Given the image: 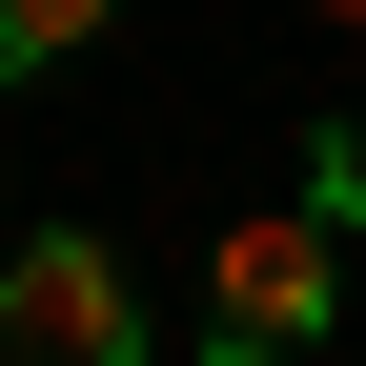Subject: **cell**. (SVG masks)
<instances>
[{
    "label": "cell",
    "instance_id": "1",
    "mask_svg": "<svg viewBox=\"0 0 366 366\" xmlns=\"http://www.w3.org/2000/svg\"><path fill=\"white\" fill-rule=\"evenodd\" d=\"M326 305H346V224H326V204L224 224V264H204V366H305Z\"/></svg>",
    "mask_w": 366,
    "mask_h": 366
},
{
    "label": "cell",
    "instance_id": "2",
    "mask_svg": "<svg viewBox=\"0 0 366 366\" xmlns=\"http://www.w3.org/2000/svg\"><path fill=\"white\" fill-rule=\"evenodd\" d=\"M0 366H143L122 244H81V224H21V244H0Z\"/></svg>",
    "mask_w": 366,
    "mask_h": 366
},
{
    "label": "cell",
    "instance_id": "3",
    "mask_svg": "<svg viewBox=\"0 0 366 366\" xmlns=\"http://www.w3.org/2000/svg\"><path fill=\"white\" fill-rule=\"evenodd\" d=\"M102 21H122V0H0V81H61Z\"/></svg>",
    "mask_w": 366,
    "mask_h": 366
},
{
    "label": "cell",
    "instance_id": "4",
    "mask_svg": "<svg viewBox=\"0 0 366 366\" xmlns=\"http://www.w3.org/2000/svg\"><path fill=\"white\" fill-rule=\"evenodd\" d=\"M326 224H366V122H326V183H305Z\"/></svg>",
    "mask_w": 366,
    "mask_h": 366
},
{
    "label": "cell",
    "instance_id": "5",
    "mask_svg": "<svg viewBox=\"0 0 366 366\" xmlns=\"http://www.w3.org/2000/svg\"><path fill=\"white\" fill-rule=\"evenodd\" d=\"M326 21H366V0H326Z\"/></svg>",
    "mask_w": 366,
    "mask_h": 366
},
{
    "label": "cell",
    "instance_id": "6",
    "mask_svg": "<svg viewBox=\"0 0 366 366\" xmlns=\"http://www.w3.org/2000/svg\"><path fill=\"white\" fill-rule=\"evenodd\" d=\"M0 244H21V224H0Z\"/></svg>",
    "mask_w": 366,
    "mask_h": 366
}]
</instances>
